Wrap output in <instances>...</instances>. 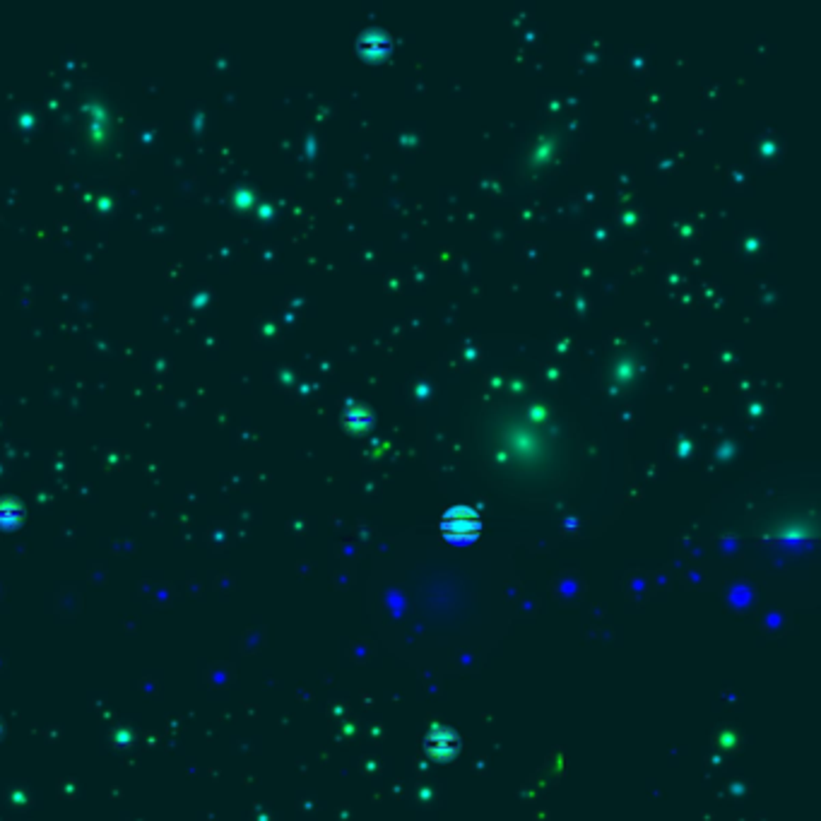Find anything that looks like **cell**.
Wrapping results in <instances>:
<instances>
[{
	"label": "cell",
	"instance_id": "cell-4",
	"mask_svg": "<svg viewBox=\"0 0 821 821\" xmlns=\"http://www.w3.org/2000/svg\"><path fill=\"white\" fill-rule=\"evenodd\" d=\"M359 51L366 58H371V60H378V58H383L390 51V39L381 29H369V32H364L359 36Z\"/></svg>",
	"mask_w": 821,
	"mask_h": 821
},
{
	"label": "cell",
	"instance_id": "cell-5",
	"mask_svg": "<svg viewBox=\"0 0 821 821\" xmlns=\"http://www.w3.org/2000/svg\"><path fill=\"white\" fill-rule=\"evenodd\" d=\"M22 506L12 499H0V527H15L22 520Z\"/></svg>",
	"mask_w": 821,
	"mask_h": 821
},
{
	"label": "cell",
	"instance_id": "cell-2",
	"mask_svg": "<svg viewBox=\"0 0 821 821\" xmlns=\"http://www.w3.org/2000/svg\"><path fill=\"white\" fill-rule=\"evenodd\" d=\"M424 749L436 761H451L460 752V737L446 725H434L424 737Z\"/></svg>",
	"mask_w": 821,
	"mask_h": 821
},
{
	"label": "cell",
	"instance_id": "cell-3",
	"mask_svg": "<svg viewBox=\"0 0 821 821\" xmlns=\"http://www.w3.org/2000/svg\"><path fill=\"white\" fill-rule=\"evenodd\" d=\"M342 424H345L347 431H352V434H364V431H369L371 424H374V412L362 403L347 405L345 412H342Z\"/></svg>",
	"mask_w": 821,
	"mask_h": 821
},
{
	"label": "cell",
	"instance_id": "cell-1",
	"mask_svg": "<svg viewBox=\"0 0 821 821\" xmlns=\"http://www.w3.org/2000/svg\"><path fill=\"white\" fill-rule=\"evenodd\" d=\"M479 533H482V520L468 506H455V509L446 511L441 518V535L451 544L475 543Z\"/></svg>",
	"mask_w": 821,
	"mask_h": 821
}]
</instances>
